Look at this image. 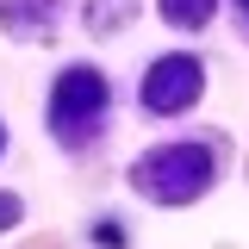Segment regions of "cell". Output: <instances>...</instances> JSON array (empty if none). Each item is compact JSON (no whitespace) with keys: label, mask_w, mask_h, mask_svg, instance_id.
Listing matches in <instances>:
<instances>
[{"label":"cell","mask_w":249,"mask_h":249,"mask_svg":"<svg viewBox=\"0 0 249 249\" xmlns=\"http://www.w3.org/2000/svg\"><path fill=\"white\" fill-rule=\"evenodd\" d=\"M206 181H212V156L199 150V143H175V150H156V156L137 162V187L156 193V199H168V206L193 199Z\"/></svg>","instance_id":"cell-1"},{"label":"cell","mask_w":249,"mask_h":249,"mask_svg":"<svg viewBox=\"0 0 249 249\" xmlns=\"http://www.w3.org/2000/svg\"><path fill=\"white\" fill-rule=\"evenodd\" d=\"M212 6L218 0H162V19H168V25H206V19H212Z\"/></svg>","instance_id":"cell-4"},{"label":"cell","mask_w":249,"mask_h":249,"mask_svg":"<svg viewBox=\"0 0 249 249\" xmlns=\"http://www.w3.org/2000/svg\"><path fill=\"white\" fill-rule=\"evenodd\" d=\"M6 224H19V199H13V193H0V231H6Z\"/></svg>","instance_id":"cell-5"},{"label":"cell","mask_w":249,"mask_h":249,"mask_svg":"<svg viewBox=\"0 0 249 249\" xmlns=\"http://www.w3.org/2000/svg\"><path fill=\"white\" fill-rule=\"evenodd\" d=\"M199 88H206L199 62H193V56H168V62H156V69H150V81H143V106H156V112H181V106L199 100Z\"/></svg>","instance_id":"cell-2"},{"label":"cell","mask_w":249,"mask_h":249,"mask_svg":"<svg viewBox=\"0 0 249 249\" xmlns=\"http://www.w3.org/2000/svg\"><path fill=\"white\" fill-rule=\"evenodd\" d=\"M243 6H249V0H243Z\"/></svg>","instance_id":"cell-7"},{"label":"cell","mask_w":249,"mask_h":249,"mask_svg":"<svg viewBox=\"0 0 249 249\" xmlns=\"http://www.w3.org/2000/svg\"><path fill=\"white\" fill-rule=\"evenodd\" d=\"M0 137H6V131H0Z\"/></svg>","instance_id":"cell-6"},{"label":"cell","mask_w":249,"mask_h":249,"mask_svg":"<svg viewBox=\"0 0 249 249\" xmlns=\"http://www.w3.org/2000/svg\"><path fill=\"white\" fill-rule=\"evenodd\" d=\"M106 106V75H93V69H69L56 81V100H50V112H56L62 124L88 119V112H100Z\"/></svg>","instance_id":"cell-3"}]
</instances>
